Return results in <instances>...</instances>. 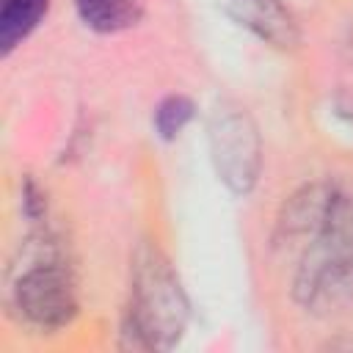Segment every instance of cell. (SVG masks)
Listing matches in <instances>:
<instances>
[{"label": "cell", "mask_w": 353, "mask_h": 353, "mask_svg": "<svg viewBox=\"0 0 353 353\" xmlns=\"http://www.w3.org/2000/svg\"><path fill=\"white\" fill-rule=\"evenodd\" d=\"M193 116H196V105H193L190 97H185V94H168V97H163L157 102L154 116H152V124H154V132L163 141H174L190 124Z\"/></svg>", "instance_id": "ba28073f"}, {"label": "cell", "mask_w": 353, "mask_h": 353, "mask_svg": "<svg viewBox=\"0 0 353 353\" xmlns=\"http://www.w3.org/2000/svg\"><path fill=\"white\" fill-rule=\"evenodd\" d=\"M74 11L94 33H119L143 17V0H74Z\"/></svg>", "instance_id": "8992f818"}, {"label": "cell", "mask_w": 353, "mask_h": 353, "mask_svg": "<svg viewBox=\"0 0 353 353\" xmlns=\"http://www.w3.org/2000/svg\"><path fill=\"white\" fill-rule=\"evenodd\" d=\"M19 314L39 328H61L77 312L74 281L58 256L33 259L11 287Z\"/></svg>", "instance_id": "277c9868"}, {"label": "cell", "mask_w": 353, "mask_h": 353, "mask_svg": "<svg viewBox=\"0 0 353 353\" xmlns=\"http://www.w3.org/2000/svg\"><path fill=\"white\" fill-rule=\"evenodd\" d=\"M301 306L328 312L353 298V185H334L320 229L292 279Z\"/></svg>", "instance_id": "6da1fadb"}, {"label": "cell", "mask_w": 353, "mask_h": 353, "mask_svg": "<svg viewBox=\"0 0 353 353\" xmlns=\"http://www.w3.org/2000/svg\"><path fill=\"white\" fill-rule=\"evenodd\" d=\"M207 143L218 179L245 196L262 171V141L251 113L234 102H218L207 121Z\"/></svg>", "instance_id": "3957f363"}, {"label": "cell", "mask_w": 353, "mask_h": 353, "mask_svg": "<svg viewBox=\"0 0 353 353\" xmlns=\"http://www.w3.org/2000/svg\"><path fill=\"white\" fill-rule=\"evenodd\" d=\"M190 306L179 276L157 245H138L130 262V295L124 309V334L141 347L168 350L179 342Z\"/></svg>", "instance_id": "7a4b0ae2"}, {"label": "cell", "mask_w": 353, "mask_h": 353, "mask_svg": "<svg viewBox=\"0 0 353 353\" xmlns=\"http://www.w3.org/2000/svg\"><path fill=\"white\" fill-rule=\"evenodd\" d=\"M226 8L237 25L270 47L292 50L301 41L298 19L281 0H226Z\"/></svg>", "instance_id": "5b68a950"}, {"label": "cell", "mask_w": 353, "mask_h": 353, "mask_svg": "<svg viewBox=\"0 0 353 353\" xmlns=\"http://www.w3.org/2000/svg\"><path fill=\"white\" fill-rule=\"evenodd\" d=\"M50 0H3L0 6V47L8 55L44 19Z\"/></svg>", "instance_id": "52a82bcc"}]
</instances>
